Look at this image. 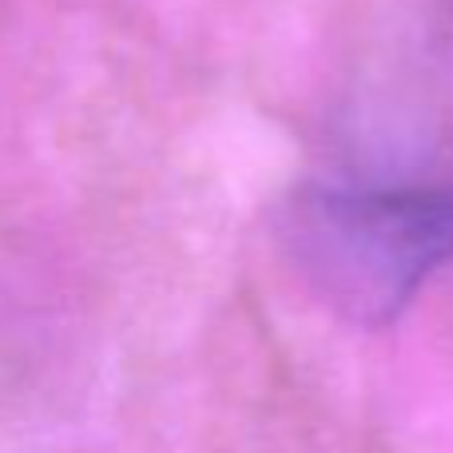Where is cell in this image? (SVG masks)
Wrapping results in <instances>:
<instances>
[{
	"instance_id": "6da1fadb",
	"label": "cell",
	"mask_w": 453,
	"mask_h": 453,
	"mask_svg": "<svg viewBox=\"0 0 453 453\" xmlns=\"http://www.w3.org/2000/svg\"><path fill=\"white\" fill-rule=\"evenodd\" d=\"M274 234L314 303L354 326H386L453 266V183H306L279 207Z\"/></svg>"
},
{
	"instance_id": "7a4b0ae2",
	"label": "cell",
	"mask_w": 453,
	"mask_h": 453,
	"mask_svg": "<svg viewBox=\"0 0 453 453\" xmlns=\"http://www.w3.org/2000/svg\"><path fill=\"white\" fill-rule=\"evenodd\" d=\"M441 40H446V56L453 64V0H441Z\"/></svg>"
}]
</instances>
